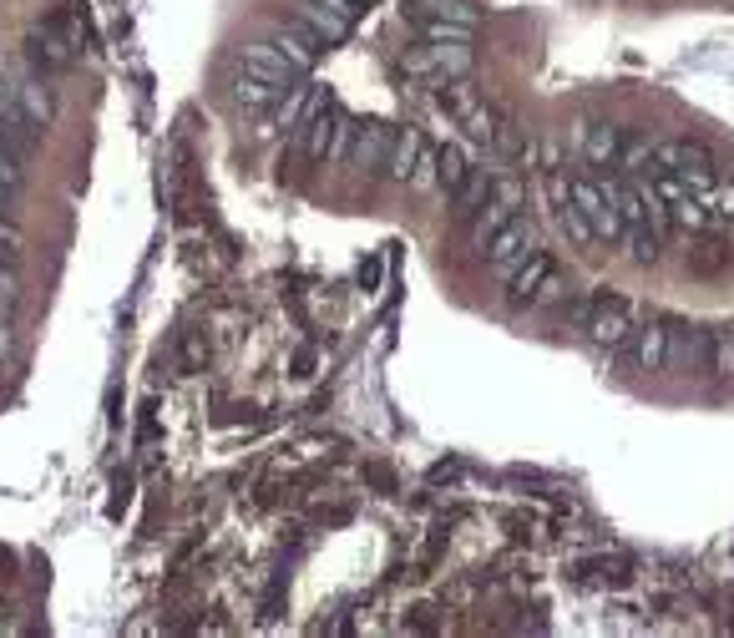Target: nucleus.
Returning a JSON list of instances; mask_svg holds the SVG:
<instances>
[{
  "mask_svg": "<svg viewBox=\"0 0 734 638\" xmlns=\"http://www.w3.org/2000/svg\"><path fill=\"white\" fill-rule=\"evenodd\" d=\"M659 168L679 173L689 193H709L719 178H714V152L704 142H659Z\"/></svg>",
  "mask_w": 734,
  "mask_h": 638,
  "instance_id": "1",
  "label": "nucleus"
},
{
  "mask_svg": "<svg viewBox=\"0 0 734 638\" xmlns=\"http://www.w3.org/2000/svg\"><path fill=\"white\" fill-rule=\"evenodd\" d=\"M542 249V233H537V223L532 218H512V223H502L497 233H492V244H486V259H492V269L497 274H512L522 259H532Z\"/></svg>",
  "mask_w": 734,
  "mask_h": 638,
  "instance_id": "2",
  "label": "nucleus"
},
{
  "mask_svg": "<svg viewBox=\"0 0 734 638\" xmlns=\"http://www.w3.org/2000/svg\"><path fill=\"white\" fill-rule=\"evenodd\" d=\"M583 330L598 350H618V345L633 340V314H628L623 299H593L588 314H583Z\"/></svg>",
  "mask_w": 734,
  "mask_h": 638,
  "instance_id": "3",
  "label": "nucleus"
},
{
  "mask_svg": "<svg viewBox=\"0 0 734 638\" xmlns=\"http://www.w3.org/2000/svg\"><path fill=\"white\" fill-rule=\"evenodd\" d=\"M567 198L583 208V218L593 223L598 238H608V244H613V238H623V218H618V208L603 198V188L593 178H567Z\"/></svg>",
  "mask_w": 734,
  "mask_h": 638,
  "instance_id": "4",
  "label": "nucleus"
},
{
  "mask_svg": "<svg viewBox=\"0 0 734 638\" xmlns=\"http://www.w3.org/2000/svg\"><path fill=\"white\" fill-rule=\"evenodd\" d=\"M243 71L259 76V82H269V87H279V92H289L299 82V71L284 61V51L274 41H249V46H243Z\"/></svg>",
  "mask_w": 734,
  "mask_h": 638,
  "instance_id": "5",
  "label": "nucleus"
},
{
  "mask_svg": "<svg viewBox=\"0 0 734 638\" xmlns=\"http://www.w3.org/2000/svg\"><path fill=\"white\" fill-rule=\"evenodd\" d=\"M294 21H299L319 46H340V41H350V26H355V21H345V16H335V11L314 6V0H299V6H294Z\"/></svg>",
  "mask_w": 734,
  "mask_h": 638,
  "instance_id": "6",
  "label": "nucleus"
},
{
  "mask_svg": "<svg viewBox=\"0 0 734 638\" xmlns=\"http://www.w3.org/2000/svg\"><path fill=\"white\" fill-rule=\"evenodd\" d=\"M395 142V127L390 122H355V142H350V157L360 168H385V152Z\"/></svg>",
  "mask_w": 734,
  "mask_h": 638,
  "instance_id": "7",
  "label": "nucleus"
},
{
  "mask_svg": "<svg viewBox=\"0 0 734 638\" xmlns=\"http://www.w3.org/2000/svg\"><path fill=\"white\" fill-rule=\"evenodd\" d=\"M618 147H623V132L613 122H588L583 127V157H588V168H598V173L618 168Z\"/></svg>",
  "mask_w": 734,
  "mask_h": 638,
  "instance_id": "8",
  "label": "nucleus"
},
{
  "mask_svg": "<svg viewBox=\"0 0 734 638\" xmlns=\"http://www.w3.org/2000/svg\"><path fill=\"white\" fill-rule=\"evenodd\" d=\"M335 107L324 102V97H314V107H309V117L299 122V132H304V152L314 157V163H324V152H330V132H335Z\"/></svg>",
  "mask_w": 734,
  "mask_h": 638,
  "instance_id": "9",
  "label": "nucleus"
},
{
  "mask_svg": "<svg viewBox=\"0 0 734 638\" xmlns=\"http://www.w3.org/2000/svg\"><path fill=\"white\" fill-rule=\"evenodd\" d=\"M547 274H552V259H547V254H542V249H537V254H532V259H522V264H517V269H512V274H507V284H512V289H507V299H512V304H517V309H522V304H532V299H537V289H542V279H547Z\"/></svg>",
  "mask_w": 734,
  "mask_h": 638,
  "instance_id": "10",
  "label": "nucleus"
},
{
  "mask_svg": "<svg viewBox=\"0 0 734 638\" xmlns=\"http://www.w3.org/2000/svg\"><path fill=\"white\" fill-rule=\"evenodd\" d=\"M274 46L284 51V61H289L299 76H304V71L319 61V41H314V36L299 26V21H284V26H279V36H274Z\"/></svg>",
  "mask_w": 734,
  "mask_h": 638,
  "instance_id": "11",
  "label": "nucleus"
},
{
  "mask_svg": "<svg viewBox=\"0 0 734 638\" xmlns=\"http://www.w3.org/2000/svg\"><path fill=\"white\" fill-rule=\"evenodd\" d=\"M421 132H395V142H390V152H385V178H395V183H411V173H416V157H421Z\"/></svg>",
  "mask_w": 734,
  "mask_h": 638,
  "instance_id": "12",
  "label": "nucleus"
},
{
  "mask_svg": "<svg viewBox=\"0 0 734 638\" xmlns=\"http://www.w3.org/2000/svg\"><path fill=\"white\" fill-rule=\"evenodd\" d=\"M709 340H714V330H684L679 340L669 330V360L684 370H709Z\"/></svg>",
  "mask_w": 734,
  "mask_h": 638,
  "instance_id": "13",
  "label": "nucleus"
},
{
  "mask_svg": "<svg viewBox=\"0 0 734 638\" xmlns=\"http://www.w3.org/2000/svg\"><path fill=\"white\" fill-rule=\"evenodd\" d=\"M659 168V142H648V137H623L618 147V173L623 178H648Z\"/></svg>",
  "mask_w": 734,
  "mask_h": 638,
  "instance_id": "14",
  "label": "nucleus"
},
{
  "mask_svg": "<svg viewBox=\"0 0 734 638\" xmlns=\"http://www.w3.org/2000/svg\"><path fill=\"white\" fill-rule=\"evenodd\" d=\"M633 360H638V370H664L669 365V325H643L633 335Z\"/></svg>",
  "mask_w": 734,
  "mask_h": 638,
  "instance_id": "15",
  "label": "nucleus"
},
{
  "mask_svg": "<svg viewBox=\"0 0 734 638\" xmlns=\"http://www.w3.org/2000/svg\"><path fill=\"white\" fill-rule=\"evenodd\" d=\"M486 198H492V173H486V168H471V173L461 178V188L451 193V203H456V213H461V218H471Z\"/></svg>",
  "mask_w": 734,
  "mask_h": 638,
  "instance_id": "16",
  "label": "nucleus"
},
{
  "mask_svg": "<svg viewBox=\"0 0 734 638\" xmlns=\"http://www.w3.org/2000/svg\"><path fill=\"white\" fill-rule=\"evenodd\" d=\"M421 36L436 41V46H471L476 26H461V21H436V16H421Z\"/></svg>",
  "mask_w": 734,
  "mask_h": 638,
  "instance_id": "17",
  "label": "nucleus"
},
{
  "mask_svg": "<svg viewBox=\"0 0 734 638\" xmlns=\"http://www.w3.org/2000/svg\"><path fill=\"white\" fill-rule=\"evenodd\" d=\"M416 16H436V21L476 26V6H471V0H416Z\"/></svg>",
  "mask_w": 734,
  "mask_h": 638,
  "instance_id": "18",
  "label": "nucleus"
},
{
  "mask_svg": "<svg viewBox=\"0 0 734 638\" xmlns=\"http://www.w3.org/2000/svg\"><path fill=\"white\" fill-rule=\"evenodd\" d=\"M623 238H628V254H633V264H659V249H664V238H659L654 228L633 223V228H623Z\"/></svg>",
  "mask_w": 734,
  "mask_h": 638,
  "instance_id": "19",
  "label": "nucleus"
},
{
  "mask_svg": "<svg viewBox=\"0 0 734 638\" xmlns=\"http://www.w3.org/2000/svg\"><path fill=\"white\" fill-rule=\"evenodd\" d=\"M729 264V244H719V238H699V244L689 249V269L694 274H719Z\"/></svg>",
  "mask_w": 734,
  "mask_h": 638,
  "instance_id": "20",
  "label": "nucleus"
},
{
  "mask_svg": "<svg viewBox=\"0 0 734 638\" xmlns=\"http://www.w3.org/2000/svg\"><path fill=\"white\" fill-rule=\"evenodd\" d=\"M233 97L243 102V107H274L284 92L279 87H269V82H259V76H249V71H243L238 76V82H233Z\"/></svg>",
  "mask_w": 734,
  "mask_h": 638,
  "instance_id": "21",
  "label": "nucleus"
},
{
  "mask_svg": "<svg viewBox=\"0 0 734 638\" xmlns=\"http://www.w3.org/2000/svg\"><path fill=\"white\" fill-rule=\"evenodd\" d=\"M552 208H557V223L567 228V238H573V244H593V238H598L593 223L583 218V208H578L573 198H562V203H552Z\"/></svg>",
  "mask_w": 734,
  "mask_h": 638,
  "instance_id": "22",
  "label": "nucleus"
},
{
  "mask_svg": "<svg viewBox=\"0 0 734 638\" xmlns=\"http://www.w3.org/2000/svg\"><path fill=\"white\" fill-rule=\"evenodd\" d=\"M466 173H471V168H466V157H461L456 147H441V152H436V188H446V193H456Z\"/></svg>",
  "mask_w": 734,
  "mask_h": 638,
  "instance_id": "23",
  "label": "nucleus"
},
{
  "mask_svg": "<svg viewBox=\"0 0 734 638\" xmlns=\"http://www.w3.org/2000/svg\"><path fill=\"white\" fill-rule=\"evenodd\" d=\"M26 173H21V152H11L6 142H0V203H11L21 193Z\"/></svg>",
  "mask_w": 734,
  "mask_h": 638,
  "instance_id": "24",
  "label": "nucleus"
},
{
  "mask_svg": "<svg viewBox=\"0 0 734 638\" xmlns=\"http://www.w3.org/2000/svg\"><path fill=\"white\" fill-rule=\"evenodd\" d=\"M309 107H314V92L294 82V87L279 97V122H284V127H299V122L309 117Z\"/></svg>",
  "mask_w": 734,
  "mask_h": 638,
  "instance_id": "25",
  "label": "nucleus"
},
{
  "mask_svg": "<svg viewBox=\"0 0 734 638\" xmlns=\"http://www.w3.org/2000/svg\"><path fill=\"white\" fill-rule=\"evenodd\" d=\"M669 223H679V228H709L714 218H709V208L694 193H684L679 203H669Z\"/></svg>",
  "mask_w": 734,
  "mask_h": 638,
  "instance_id": "26",
  "label": "nucleus"
},
{
  "mask_svg": "<svg viewBox=\"0 0 734 638\" xmlns=\"http://www.w3.org/2000/svg\"><path fill=\"white\" fill-rule=\"evenodd\" d=\"M497 122H502V117H497L492 107H486V102H476V107L461 117V127H466L476 142H486V147H492V137H497Z\"/></svg>",
  "mask_w": 734,
  "mask_h": 638,
  "instance_id": "27",
  "label": "nucleus"
},
{
  "mask_svg": "<svg viewBox=\"0 0 734 638\" xmlns=\"http://www.w3.org/2000/svg\"><path fill=\"white\" fill-rule=\"evenodd\" d=\"M21 112H26L36 127H51L56 102H51V92H41V87H21Z\"/></svg>",
  "mask_w": 734,
  "mask_h": 638,
  "instance_id": "28",
  "label": "nucleus"
},
{
  "mask_svg": "<svg viewBox=\"0 0 734 638\" xmlns=\"http://www.w3.org/2000/svg\"><path fill=\"white\" fill-rule=\"evenodd\" d=\"M350 142H355V122L340 112V117H335V132H330V152H324V163H340V157H350Z\"/></svg>",
  "mask_w": 734,
  "mask_h": 638,
  "instance_id": "29",
  "label": "nucleus"
},
{
  "mask_svg": "<svg viewBox=\"0 0 734 638\" xmlns=\"http://www.w3.org/2000/svg\"><path fill=\"white\" fill-rule=\"evenodd\" d=\"M699 203L709 208V218H734V183H714L709 193H699Z\"/></svg>",
  "mask_w": 734,
  "mask_h": 638,
  "instance_id": "30",
  "label": "nucleus"
},
{
  "mask_svg": "<svg viewBox=\"0 0 734 638\" xmlns=\"http://www.w3.org/2000/svg\"><path fill=\"white\" fill-rule=\"evenodd\" d=\"M709 370L714 375H729L734 370V335H719L714 330V340H709Z\"/></svg>",
  "mask_w": 734,
  "mask_h": 638,
  "instance_id": "31",
  "label": "nucleus"
},
{
  "mask_svg": "<svg viewBox=\"0 0 734 638\" xmlns=\"http://www.w3.org/2000/svg\"><path fill=\"white\" fill-rule=\"evenodd\" d=\"M583 578H608V583H628V563L623 557H613V563H588V568H578Z\"/></svg>",
  "mask_w": 734,
  "mask_h": 638,
  "instance_id": "32",
  "label": "nucleus"
},
{
  "mask_svg": "<svg viewBox=\"0 0 734 638\" xmlns=\"http://www.w3.org/2000/svg\"><path fill=\"white\" fill-rule=\"evenodd\" d=\"M16 299H21L16 274H11V269H0V314H11V309H16Z\"/></svg>",
  "mask_w": 734,
  "mask_h": 638,
  "instance_id": "33",
  "label": "nucleus"
},
{
  "mask_svg": "<svg viewBox=\"0 0 734 638\" xmlns=\"http://www.w3.org/2000/svg\"><path fill=\"white\" fill-rule=\"evenodd\" d=\"M411 183H436V152H431V147H421V157H416V173H411Z\"/></svg>",
  "mask_w": 734,
  "mask_h": 638,
  "instance_id": "34",
  "label": "nucleus"
},
{
  "mask_svg": "<svg viewBox=\"0 0 734 638\" xmlns=\"http://www.w3.org/2000/svg\"><path fill=\"white\" fill-rule=\"evenodd\" d=\"M16 355V330H11V314H0V365Z\"/></svg>",
  "mask_w": 734,
  "mask_h": 638,
  "instance_id": "35",
  "label": "nucleus"
},
{
  "mask_svg": "<svg viewBox=\"0 0 734 638\" xmlns=\"http://www.w3.org/2000/svg\"><path fill=\"white\" fill-rule=\"evenodd\" d=\"M314 6L335 11V16H345V21H355V16H360V6H355V0H314Z\"/></svg>",
  "mask_w": 734,
  "mask_h": 638,
  "instance_id": "36",
  "label": "nucleus"
},
{
  "mask_svg": "<svg viewBox=\"0 0 734 638\" xmlns=\"http://www.w3.org/2000/svg\"><path fill=\"white\" fill-rule=\"evenodd\" d=\"M557 294H562V274L552 269V274L542 279V289H537V299H532V304H547V299H557Z\"/></svg>",
  "mask_w": 734,
  "mask_h": 638,
  "instance_id": "37",
  "label": "nucleus"
},
{
  "mask_svg": "<svg viewBox=\"0 0 734 638\" xmlns=\"http://www.w3.org/2000/svg\"><path fill=\"white\" fill-rule=\"evenodd\" d=\"M6 97H11V87H6V82H0V107H6Z\"/></svg>",
  "mask_w": 734,
  "mask_h": 638,
  "instance_id": "38",
  "label": "nucleus"
},
{
  "mask_svg": "<svg viewBox=\"0 0 734 638\" xmlns=\"http://www.w3.org/2000/svg\"><path fill=\"white\" fill-rule=\"evenodd\" d=\"M0 623H6V608H0Z\"/></svg>",
  "mask_w": 734,
  "mask_h": 638,
  "instance_id": "39",
  "label": "nucleus"
},
{
  "mask_svg": "<svg viewBox=\"0 0 734 638\" xmlns=\"http://www.w3.org/2000/svg\"><path fill=\"white\" fill-rule=\"evenodd\" d=\"M355 6H365V0H355Z\"/></svg>",
  "mask_w": 734,
  "mask_h": 638,
  "instance_id": "40",
  "label": "nucleus"
}]
</instances>
